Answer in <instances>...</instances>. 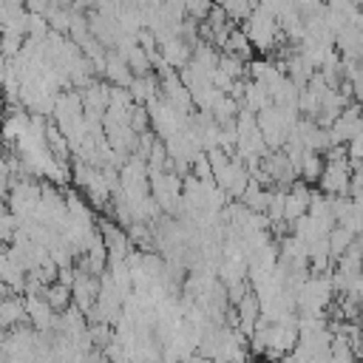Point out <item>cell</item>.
Segmentation results:
<instances>
[{"label":"cell","mask_w":363,"mask_h":363,"mask_svg":"<svg viewBox=\"0 0 363 363\" xmlns=\"http://www.w3.org/2000/svg\"><path fill=\"white\" fill-rule=\"evenodd\" d=\"M96 224H99V235H102V241H105V247H108L111 261H128V255L133 252V250H130L128 230H122V224H116L113 218H105V216H102Z\"/></svg>","instance_id":"obj_1"},{"label":"cell","mask_w":363,"mask_h":363,"mask_svg":"<svg viewBox=\"0 0 363 363\" xmlns=\"http://www.w3.org/2000/svg\"><path fill=\"white\" fill-rule=\"evenodd\" d=\"M318 190L337 199V196H352V162H340V164H326Z\"/></svg>","instance_id":"obj_2"},{"label":"cell","mask_w":363,"mask_h":363,"mask_svg":"<svg viewBox=\"0 0 363 363\" xmlns=\"http://www.w3.org/2000/svg\"><path fill=\"white\" fill-rule=\"evenodd\" d=\"M309 201H312V190L306 182H295L286 193V210H284V221L295 224L301 216L309 213Z\"/></svg>","instance_id":"obj_3"},{"label":"cell","mask_w":363,"mask_h":363,"mask_svg":"<svg viewBox=\"0 0 363 363\" xmlns=\"http://www.w3.org/2000/svg\"><path fill=\"white\" fill-rule=\"evenodd\" d=\"M105 79L113 85V88H130V82L136 79L128 60L119 54V51H111L108 48V65H105Z\"/></svg>","instance_id":"obj_4"},{"label":"cell","mask_w":363,"mask_h":363,"mask_svg":"<svg viewBox=\"0 0 363 363\" xmlns=\"http://www.w3.org/2000/svg\"><path fill=\"white\" fill-rule=\"evenodd\" d=\"M221 54H233V57H238V60H244V62H252V43H250V37H247V31L241 28V26H235L233 31H230V37H227V45H224V51Z\"/></svg>","instance_id":"obj_5"},{"label":"cell","mask_w":363,"mask_h":363,"mask_svg":"<svg viewBox=\"0 0 363 363\" xmlns=\"http://www.w3.org/2000/svg\"><path fill=\"white\" fill-rule=\"evenodd\" d=\"M323 170H326V159H323V153L306 150V153H303V162H301V179H303L306 184H318L320 176H323Z\"/></svg>","instance_id":"obj_6"},{"label":"cell","mask_w":363,"mask_h":363,"mask_svg":"<svg viewBox=\"0 0 363 363\" xmlns=\"http://www.w3.org/2000/svg\"><path fill=\"white\" fill-rule=\"evenodd\" d=\"M45 301H48V306L57 312V315H62L71 303H74V292H71V286H65V284H51L48 289H45Z\"/></svg>","instance_id":"obj_7"},{"label":"cell","mask_w":363,"mask_h":363,"mask_svg":"<svg viewBox=\"0 0 363 363\" xmlns=\"http://www.w3.org/2000/svg\"><path fill=\"white\" fill-rule=\"evenodd\" d=\"M354 241H357V235H354L349 227H340V224H337V227L329 233V252H332L335 264H337V258H340V255H343Z\"/></svg>","instance_id":"obj_8"},{"label":"cell","mask_w":363,"mask_h":363,"mask_svg":"<svg viewBox=\"0 0 363 363\" xmlns=\"http://www.w3.org/2000/svg\"><path fill=\"white\" fill-rule=\"evenodd\" d=\"M147 125H150V111H147V105H133V111H130V128L142 136V133H147Z\"/></svg>","instance_id":"obj_9"},{"label":"cell","mask_w":363,"mask_h":363,"mask_svg":"<svg viewBox=\"0 0 363 363\" xmlns=\"http://www.w3.org/2000/svg\"><path fill=\"white\" fill-rule=\"evenodd\" d=\"M349 162H354V164H363V133L360 136H354L349 145Z\"/></svg>","instance_id":"obj_10"},{"label":"cell","mask_w":363,"mask_h":363,"mask_svg":"<svg viewBox=\"0 0 363 363\" xmlns=\"http://www.w3.org/2000/svg\"><path fill=\"white\" fill-rule=\"evenodd\" d=\"M182 363H216L213 357H207V354H201V352H196V354H190L187 360H182Z\"/></svg>","instance_id":"obj_11"},{"label":"cell","mask_w":363,"mask_h":363,"mask_svg":"<svg viewBox=\"0 0 363 363\" xmlns=\"http://www.w3.org/2000/svg\"><path fill=\"white\" fill-rule=\"evenodd\" d=\"M278 363H298V360H295V354H286V357H281Z\"/></svg>","instance_id":"obj_12"}]
</instances>
